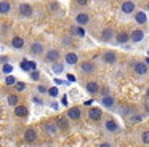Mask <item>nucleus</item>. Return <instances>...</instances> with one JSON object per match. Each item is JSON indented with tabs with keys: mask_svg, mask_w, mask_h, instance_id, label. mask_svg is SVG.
Here are the masks:
<instances>
[{
	"mask_svg": "<svg viewBox=\"0 0 149 147\" xmlns=\"http://www.w3.org/2000/svg\"><path fill=\"white\" fill-rule=\"evenodd\" d=\"M98 147H114V146H112L111 142H107V141H104V142H101Z\"/></svg>",
	"mask_w": 149,
	"mask_h": 147,
	"instance_id": "obj_39",
	"label": "nucleus"
},
{
	"mask_svg": "<svg viewBox=\"0 0 149 147\" xmlns=\"http://www.w3.org/2000/svg\"><path fill=\"white\" fill-rule=\"evenodd\" d=\"M11 3L10 2H7V0H2L0 2V15H8V13H11Z\"/></svg>",
	"mask_w": 149,
	"mask_h": 147,
	"instance_id": "obj_21",
	"label": "nucleus"
},
{
	"mask_svg": "<svg viewBox=\"0 0 149 147\" xmlns=\"http://www.w3.org/2000/svg\"><path fill=\"white\" fill-rule=\"evenodd\" d=\"M69 118L68 117H59L58 120H56V125H58V128L61 131H68V128H69Z\"/></svg>",
	"mask_w": 149,
	"mask_h": 147,
	"instance_id": "obj_25",
	"label": "nucleus"
},
{
	"mask_svg": "<svg viewBox=\"0 0 149 147\" xmlns=\"http://www.w3.org/2000/svg\"><path fill=\"white\" fill-rule=\"evenodd\" d=\"M50 94H52V96H56V94H58V89H56V88H52V89H50Z\"/></svg>",
	"mask_w": 149,
	"mask_h": 147,
	"instance_id": "obj_41",
	"label": "nucleus"
},
{
	"mask_svg": "<svg viewBox=\"0 0 149 147\" xmlns=\"http://www.w3.org/2000/svg\"><path fill=\"white\" fill-rule=\"evenodd\" d=\"M87 115H88V118H90L91 121H100L101 118H103V110L98 109V107H90L88 112H87Z\"/></svg>",
	"mask_w": 149,
	"mask_h": 147,
	"instance_id": "obj_11",
	"label": "nucleus"
},
{
	"mask_svg": "<svg viewBox=\"0 0 149 147\" xmlns=\"http://www.w3.org/2000/svg\"><path fill=\"white\" fill-rule=\"evenodd\" d=\"M7 61H10V58H7V56H2V62H3V66H5V64H8Z\"/></svg>",
	"mask_w": 149,
	"mask_h": 147,
	"instance_id": "obj_43",
	"label": "nucleus"
},
{
	"mask_svg": "<svg viewBox=\"0 0 149 147\" xmlns=\"http://www.w3.org/2000/svg\"><path fill=\"white\" fill-rule=\"evenodd\" d=\"M59 58H61V51H59L58 48H50V50H47V53L43 54V61L52 64V66L58 62Z\"/></svg>",
	"mask_w": 149,
	"mask_h": 147,
	"instance_id": "obj_1",
	"label": "nucleus"
},
{
	"mask_svg": "<svg viewBox=\"0 0 149 147\" xmlns=\"http://www.w3.org/2000/svg\"><path fill=\"white\" fill-rule=\"evenodd\" d=\"M36 67H37V64L34 62V61H32V62H29V69L31 70H36Z\"/></svg>",
	"mask_w": 149,
	"mask_h": 147,
	"instance_id": "obj_42",
	"label": "nucleus"
},
{
	"mask_svg": "<svg viewBox=\"0 0 149 147\" xmlns=\"http://www.w3.org/2000/svg\"><path fill=\"white\" fill-rule=\"evenodd\" d=\"M7 31H10V26H7V22H2V35H5Z\"/></svg>",
	"mask_w": 149,
	"mask_h": 147,
	"instance_id": "obj_38",
	"label": "nucleus"
},
{
	"mask_svg": "<svg viewBox=\"0 0 149 147\" xmlns=\"http://www.w3.org/2000/svg\"><path fill=\"white\" fill-rule=\"evenodd\" d=\"M29 77H31V80H34V82H39V80H40V72H39V70H32Z\"/></svg>",
	"mask_w": 149,
	"mask_h": 147,
	"instance_id": "obj_33",
	"label": "nucleus"
},
{
	"mask_svg": "<svg viewBox=\"0 0 149 147\" xmlns=\"http://www.w3.org/2000/svg\"><path fill=\"white\" fill-rule=\"evenodd\" d=\"M43 131H45L48 136H55L59 131V128H58V125H56V121H47V123L43 125Z\"/></svg>",
	"mask_w": 149,
	"mask_h": 147,
	"instance_id": "obj_14",
	"label": "nucleus"
},
{
	"mask_svg": "<svg viewBox=\"0 0 149 147\" xmlns=\"http://www.w3.org/2000/svg\"><path fill=\"white\" fill-rule=\"evenodd\" d=\"M146 8H148V11H149V2H148V3H146Z\"/></svg>",
	"mask_w": 149,
	"mask_h": 147,
	"instance_id": "obj_46",
	"label": "nucleus"
},
{
	"mask_svg": "<svg viewBox=\"0 0 149 147\" xmlns=\"http://www.w3.org/2000/svg\"><path fill=\"white\" fill-rule=\"evenodd\" d=\"M85 89H87V93H88V94H98V93L101 91L100 83H98V82H95V80H90V82H87V83H85Z\"/></svg>",
	"mask_w": 149,
	"mask_h": 147,
	"instance_id": "obj_13",
	"label": "nucleus"
},
{
	"mask_svg": "<svg viewBox=\"0 0 149 147\" xmlns=\"http://www.w3.org/2000/svg\"><path fill=\"white\" fill-rule=\"evenodd\" d=\"M66 117L69 118V120H79V118L82 117V109L80 107H71L68 109V112H66Z\"/></svg>",
	"mask_w": 149,
	"mask_h": 147,
	"instance_id": "obj_16",
	"label": "nucleus"
},
{
	"mask_svg": "<svg viewBox=\"0 0 149 147\" xmlns=\"http://www.w3.org/2000/svg\"><path fill=\"white\" fill-rule=\"evenodd\" d=\"M37 91L39 93H47V91H50V89L47 88V85H39L37 86Z\"/></svg>",
	"mask_w": 149,
	"mask_h": 147,
	"instance_id": "obj_35",
	"label": "nucleus"
},
{
	"mask_svg": "<svg viewBox=\"0 0 149 147\" xmlns=\"http://www.w3.org/2000/svg\"><path fill=\"white\" fill-rule=\"evenodd\" d=\"M116 42L119 45H123V43H127V42H130V34L125 31H120L119 34L116 35Z\"/></svg>",
	"mask_w": 149,
	"mask_h": 147,
	"instance_id": "obj_20",
	"label": "nucleus"
},
{
	"mask_svg": "<svg viewBox=\"0 0 149 147\" xmlns=\"http://www.w3.org/2000/svg\"><path fill=\"white\" fill-rule=\"evenodd\" d=\"M5 83H7V85H8V86H11V85H13V86H15V85H16V83H18V82H16V78H15V77H13V75H8V77H7V78H5Z\"/></svg>",
	"mask_w": 149,
	"mask_h": 147,
	"instance_id": "obj_32",
	"label": "nucleus"
},
{
	"mask_svg": "<svg viewBox=\"0 0 149 147\" xmlns=\"http://www.w3.org/2000/svg\"><path fill=\"white\" fill-rule=\"evenodd\" d=\"M10 43L15 50H23L24 45H26V40H24V37H21V35H13Z\"/></svg>",
	"mask_w": 149,
	"mask_h": 147,
	"instance_id": "obj_15",
	"label": "nucleus"
},
{
	"mask_svg": "<svg viewBox=\"0 0 149 147\" xmlns=\"http://www.w3.org/2000/svg\"><path fill=\"white\" fill-rule=\"evenodd\" d=\"M146 94H148V98H149V86H148V89H146Z\"/></svg>",
	"mask_w": 149,
	"mask_h": 147,
	"instance_id": "obj_45",
	"label": "nucleus"
},
{
	"mask_svg": "<svg viewBox=\"0 0 149 147\" xmlns=\"http://www.w3.org/2000/svg\"><path fill=\"white\" fill-rule=\"evenodd\" d=\"M15 89H16L18 93H23V91H26V83H24V82H18L16 85H15Z\"/></svg>",
	"mask_w": 149,
	"mask_h": 147,
	"instance_id": "obj_31",
	"label": "nucleus"
},
{
	"mask_svg": "<svg viewBox=\"0 0 149 147\" xmlns=\"http://www.w3.org/2000/svg\"><path fill=\"white\" fill-rule=\"evenodd\" d=\"M101 94H103V98H106V96H111V94H109V89H107V88L101 89Z\"/></svg>",
	"mask_w": 149,
	"mask_h": 147,
	"instance_id": "obj_40",
	"label": "nucleus"
},
{
	"mask_svg": "<svg viewBox=\"0 0 149 147\" xmlns=\"http://www.w3.org/2000/svg\"><path fill=\"white\" fill-rule=\"evenodd\" d=\"M120 11L123 13V15H135L136 13V5L135 2H122V5H120Z\"/></svg>",
	"mask_w": 149,
	"mask_h": 147,
	"instance_id": "obj_10",
	"label": "nucleus"
},
{
	"mask_svg": "<svg viewBox=\"0 0 149 147\" xmlns=\"http://www.w3.org/2000/svg\"><path fill=\"white\" fill-rule=\"evenodd\" d=\"M133 18H135L136 24H146V22H148V16H146L144 11H136L135 15H133Z\"/></svg>",
	"mask_w": 149,
	"mask_h": 147,
	"instance_id": "obj_22",
	"label": "nucleus"
},
{
	"mask_svg": "<svg viewBox=\"0 0 149 147\" xmlns=\"http://www.w3.org/2000/svg\"><path fill=\"white\" fill-rule=\"evenodd\" d=\"M5 101H7V104L11 105V107H18V105H19V98H18V94H8L7 98H5Z\"/></svg>",
	"mask_w": 149,
	"mask_h": 147,
	"instance_id": "obj_24",
	"label": "nucleus"
},
{
	"mask_svg": "<svg viewBox=\"0 0 149 147\" xmlns=\"http://www.w3.org/2000/svg\"><path fill=\"white\" fill-rule=\"evenodd\" d=\"M144 31L143 29H135V31L130 32V42H133V43H139V42L144 40Z\"/></svg>",
	"mask_w": 149,
	"mask_h": 147,
	"instance_id": "obj_12",
	"label": "nucleus"
},
{
	"mask_svg": "<svg viewBox=\"0 0 149 147\" xmlns=\"http://www.w3.org/2000/svg\"><path fill=\"white\" fill-rule=\"evenodd\" d=\"M101 104L104 105V107H114L116 105V99H114V96H106V98L101 99Z\"/></svg>",
	"mask_w": 149,
	"mask_h": 147,
	"instance_id": "obj_26",
	"label": "nucleus"
},
{
	"mask_svg": "<svg viewBox=\"0 0 149 147\" xmlns=\"http://www.w3.org/2000/svg\"><path fill=\"white\" fill-rule=\"evenodd\" d=\"M52 69H53V72H55V74H61L63 70H64V64H63V62H56V64H53V66H52Z\"/></svg>",
	"mask_w": 149,
	"mask_h": 147,
	"instance_id": "obj_29",
	"label": "nucleus"
},
{
	"mask_svg": "<svg viewBox=\"0 0 149 147\" xmlns=\"http://www.w3.org/2000/svg\"><path fill=\"white\" fill-rule=\"evenodd\" d=\"M24 141L26 142H36L37 141V131H36V128H26V131H24Z\"/></svg>",
	"mask_w": 149,
	"mask_h": 147,
	"instance_id": "obj_18",
	"label": "nucleus"
},
{
	"mask_svg": "<svg viewBox=\"0 0 149 147\" xmlns=\"http://www.w3.org/2000/svg\"><path fill=\"white\" fill-rule=\"evenodd\" d=\"M48 8H50V11H52V13L61 11V6H59L58 2H50V3H48Z\"/></svg>",
	"mask_w": 149,
	"mask_h": 147,
	"instance_id": "obj_27",
	"label": "nucleus"
},
{
	"mask_svg": "<svg viewBox=\"0 0 149 147\" xmlns=\"http://www.w3.org/2000/svg\"><path fill=\"white\" fill-rule=\"evenodd\" d=\"M143 120V117H141V115H133V117L132 118H130V121H133V123H136V121H141Z\"/></svg>",
	"mask_w": 149,
	"mask_h": 147,
	"instance_id": "obj_36",
	"label": "nucleus"
},
{
	"mask_svg": "<svg viewBox=\"0 0 149 147\" xmlns=\"http://www.w3.org/2000/svg\"><path fill=\"white\" fill-rule=\"evenodd\" d=\"M116 31H114V27H111V26H106V27L101 29L100 32V40L104 42V43H109V42L116 40Z\"/></svg>",
	"mask_w": 149,
	"mask_h": 147,
	"instance_id": "obj_2",
	"label": "nucleus"
},
{
	"mask_svg": "<svg viewBox=\"0 0 149 147\" xmlns=\"http://www.w3.org/2000/svg\"><path fill=\"white\" fill-rule=\"evenodd\" d=\"M119 114L122 115L123 118H132L136 112H135V109H133L132 105H122V107L119 109Z\"/></svg>",
	"mask_w": 149,
	"mask_h": 147,
	"instance_id": "obj_19",
	"label": "nucleus"
},
{
	"mask_svg": "<svg viewBox=\"0 0 149 147\" xmlns=\"http://www.w3.org/2000/svg\"><path fill=\"white\" fill-rule=\"evenodd\" d=\"M27 114H29V110H27L26 105H18V107H15V115L19 118H26Z\"/></svg>",
	"mask_w": 149,
	"mask_h": 147,
	"instance_id": "obj_23",
	"label": "nucleus"
},
{
	"mask_svg": "<svg viewBox=\"0 0 149 147\" xmlns=\"http://www.w3.org/2000/svg\"><path fill=\"white\" fill-rule=\"evenodd\" d=\"M79 69H80V72L85 74V75H91V74L96 72V66H95L93 61H82V62L79 64Z\"/></svg>",
	"mask_w": 149,
	"mask_h": 147,
	"instance_id": "obj_5",
	"label": "nucleus"
},
{
	"mask_svg": "<svg viewBox=\"0 0 149 147\" xmlns=\"http://www.w3.org/2000/svg\"><path fill=\"white\" fill-rule=\"evenodd\" d=\"M32 101H36V102H37V104H42V101H40V99H39V98H34V99H32Z\"/></svg>",
	"mask_w": 149,
	"mask_h": 147,
	"instance_id": "obj_44",
	"label": "nucleus"
},
{
	"mask_svg": "<svg viewBox=\"0 0 149 147\" xmlns=\"http://www.w3.org/2000/svg\"><path fill=\"white\" fill-rule=\"evenodd\" d=\"M29 54H32V56H43V54L47 53V50H45V45L42 43V42H32V43L29 45Z\"/></svg>",
	"mask_w": 149,
	"mask_h": 147,
	"instance_id": "obj_3",
	"label": "nucleus"
},
{
	"mask_svg": "<svg viewBox=\"0 0 149 147\" xmlns=\"http://www.w3.org/2000/svg\"><path fill=\"white\" fill-rule=\"evenodd\" d=\"M148 66H146V62H143V61H135L133 62V72L136 74V75H139V77H143V75H146L148 74Z\"/></svg>",
	"mask_w": 149,
	"mask_h": 147,
	"instance_id": "obj_8",
	"label": "nucleus"
},
{
	"mask_svg": "<svg viewBox=\"0 0 149 147\" xmlns=\"http://www.w3.org/2000/svg\"><path fill=\"white\" fill-rule=\"evenodd\" d=\"M101 61L107 66H114L117 62V53L112 50H106L103 54H101Z\"/></svg>",
	"mask_w": 149,
	"mask_h": 147,
	"instance_id": "obj_6",
	"label": "nucleus"
},
{
	"mask_svg": "<svg viewBox=\"0 0 149 147\" xmlns=\"http://www.w3.org/2000/svg\"><path fill=\"white\" fill-rule=\"evenodd\" d=\"M11 70H13V67H11L10 64H5L3 66V74H10Z\"/></svg>",
	"mask_w": 149,
	"mask_h": 147,
	"instance_id": "obj_37",
	"label": "nucleus"
},
{
	"mask_svg": "<svg viewBox=\"0 0 149 147\" xmlns=\"http://www.w3.org/2000/svg\"><path fill=\"white\" fill-rule=\"evenodd\" d=\"M18 15H19V18H31V16L34 15V6L31 5V3H19V6H18Z\"/></svg>",
	"mask_w": 149,
	"mask_h": 147,
	"instance_id": "obj_4",
	"label": "nucleus"
},
{
	"mask_svg": "<svg viewBox=\"0 0 149 147\" xmlns=\"http://www.w3.org/2000/svg\"><path fill=\"white\" fill-rule=\"evenodd\" d=\"M103 128H104V131L106 133H117V131L120 130V126L117 125V121L116 120H112V118H107L106 121H104V125H103Z\"/></svg>",
	"mask_w": 149,
	"mask_h": 147,
	"instance_id": "obj_9",
	"label": "nucleus"
},
{
	"mask_svg": "<svg viewBox=\"0 0 149 147\" xmlns=\"http://www.w3.org/2000/svg\"><path fill=\"white\" fill-rule=\"evenodd\" d=\"M141 142L143 144H146V146H149V130H146V131H143L141 133Z\"/></svg>",
	"mask_w": 149,
	"mask_h": 147,
	"instance_id": "obj_30",
	"label": "nucleus"
},
{
	"mask_svg": "<svg viewBox=\"0 0 149 147\" xmlns=\"http://www.w3.org/2000/svg\"><path fill=\"white\" fill-rule=\"evenodd\" d=\"M21 67H23L24 70H31V69H29V61H27V59H23V61H21Z\"/></svg>",
	"mask_w": 149,
	"mask_h": 147,
	"instance_id": "obj_34",
	"label": "nucleus"
},
{
	"mask_svg": "<svg viewBox=\"0 0 149 147\" xmlns=\"http://www.w3.org/2000/svg\"><path fill=\"white\" fill-rule=\"evenodd\" d=\"M64 62L69 64V66H75V64H80L79 62V54L74 53V51H68L64 54Z\"/></svg>",
	"mask_w": 149,
	"mask_h": 147,
	"instance_id": "obj_17",
	"label": "nucleus"
},
{
	"mask_svg": "<svg viewBox=\"0 0 149 147\" xmlns=\"http://www.w3.org/2000/svg\"><path fill=\"white\" fill-rule=\"evenodd\" d=\"M71 32H72V35H77V37H84L85 35V31H84V27H72L71 29Z\"/></svg>",
	"mask_w": 149,
	"mask_h": 147,
	"instance_id": "obj_28",
	"label": "nucleus"
},
{
	"mask_svg": "<svg viewBox=\"0 0 149 147\" xmlns=\"http://www.w3.org/2000/svg\"><path fill=\"white\" fill-rule=\"evenodd\" d=\"M74 21L79 27H84V26H87L88 22H90V15H88L87 11H79V13H75Z\"/></svg>",
	"mask_w": 149,
	"mask_h": 147,
	"instance_id": "obj_7",
	"label": "nucleus"
}]
</instances>
